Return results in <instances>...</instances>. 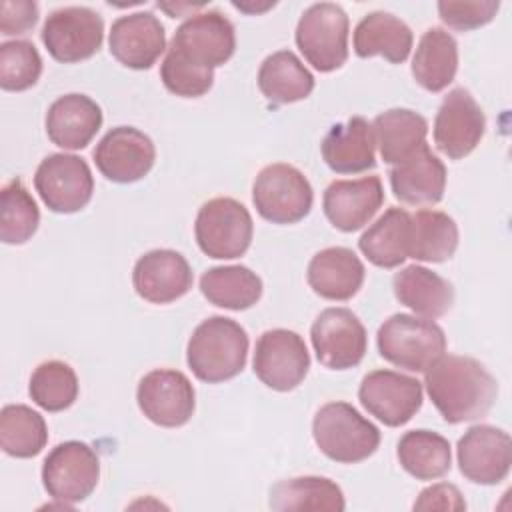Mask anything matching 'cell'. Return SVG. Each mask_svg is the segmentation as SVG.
<instances>
[{
	"mask_svg": "<svg viewBox=\"0 0 512 512\" xmlns=\"http://www.w3.org/2000/svg\"><path fill=\"white\" fill-rule=\"evenodd\" d=\"M34 188L42 202L58 214L82 210L94 192V178L88 162L80 156L48 154L36 168Z\"/></svg>",
	"mask_w": 512,
	"mask_h": 512,
	"instance_id": "8fae6325",
	"label": "cell"
},
{
	"mask_svg": "<svg viewBox=\"0 0 512 512\" xmlns=\"http://www.w3.org/2000/svg\"><path fill=\"white\" fill-rule=\"evenodd\" d=\"M316 358L330 370H348L362 362L368 336L364 324L348 308H326L310 328Z\"/></svg>",
	"mask_w": 512,
	"mask_h": 512,
	"instance_id": "5bb4252c",
	"label": "cell"
},
{
	"mask_svg": "<svg viewBox=\"0 0 512 512\" xmlns=\"http://www.w3.org/2000/svg\"><path fill=\"white\" fill-rule=\"evenodd\" d=\"M234 50V24L220 10L190 14V18L176 28L168 46V52L206 70L228 62Z\"/></svg>",
	"mask_w": 512,
	"mask_h": 512,
	"instance_id": "ba28073f",
	"label": "cell"
},
{
	"mask_svg": "<svg viewBox=\"0 0 512 512\" xmlns=\"http://www.w3.org/2000/svg\"><path fill=\"white\" fill-rule=\"evenodd\" d=\"M374 142L386 164H400L426 144L428 122L408 108H390L372 122Z\"/></svg>",
	"mask_w": 512,
	"mask_h": 512,
	"instance_id": "f1b7e54d",
	"label": "cell"
},
{
	"mask_svg": "<svg viewBox=\"0 0 512 512\" xmlns=\"http://www.w3.org/2000/svg\"><path fill=\"white\" fill-rule=\"evenodd\" d=\"M92 156L104 178L118 184H130L152 170L156 148L150 136L138 128L116 126L102 136Z\"/></svg>",
	"mask_w": 512,
	"mask_h": 512,
	"instance_id": "ac0fdd59",
	"label": "cell"
},
{
	"mask_svg": "<svg viewBox=\"0 0 512 512\" xmlns=\"http://www.w3.org/2000/svg\"><path fill=\"white\" fill-rule=\"evenodd\" d=\"M204 6H206L204 2H198V4H184V2H182V4H176V6H172V4H160V2H158V8L166 10L172 18H178V16H180L182 12H186V10H192V12H194V10H200V8H204Z\"/></svg>",
	"mask_w": 512,
	"mask_h": 512,
	"instance_id": "ee69618b",
	"label": "cell"
},
{
	"mask_svg": "<svg viewBox=\"0 0 512 512\" xmlns=\"http://www.w3.org/2000/svg\"><path fill=\"white\" fill-rule=\"evenodd\" d=\"M252 366L262 384L276 392H290L306 378L310 354L298 332L272 328L260 334Z\"/></svg>",
	"mask_w": 512,
	"mask_h": 512,
	"instance_id": "7c38bea8",
	"label": "cell"
},
{
	"mask_svg": "<svg viewBox=\"0 0 512 512\" xmlns=\"http://www.w3.org/2000/svg\"><path fill=\"white\" fill-rule=\"evenodd\" d=\"M392 288L400 304L430 320L444 316L454 304L452 284L440 274L418 264L404 266L400 272H396L392 278Z\"/></svg>",
	"mask_w": 512,
	"mask_h": 512,
	"instance_id": "4316f807",
	"label": "cell"
},
{
	"mask_svg": "<svg viewBox=\"0 0 512 512\" xmlns=\"http://www.w3.org/2000/svg\"><path fill=\"white\" fill-rule=\"evenodd\" d=\"M372 124L362 116H352L334 124L320 144L326 166L336 174H360L376 166Z\"/></svg>",
	"mask_w": 512,
	"mask_h": 512,
	"instance_id": "cb8c5ba5",
	"label": "cell"
},
{
	"mask_svg": "<svg viewBox=\"0 0 512 512\" xmlns=\"http://www.w3.org/2000/svg\"><path fill=\"white\" fill-rule=\"evenodd\" d=\"M142 414L156 426H184L196 408V392L188 376L172 368H156L142 376L136 388Z\"/></svg>",
	"mask_w": 512,
	"mask_h": 512,
	"instance_id": "4fadbf2b",
	"label": "cell"
},
{
	"mask_svg": "<svg viewBox=\"0 0 512 512\" xmlns=\"http://www.w3.org/2000/svg\"><path fill=\"white\" fill-rule=\"evenodd\" d=\"M40 224L36 200L20 178H12L0 192V240L4 244L28 242Z\"/></svg>",
	"mask_w": 512,
	"mask_h": 512,
	"instance_id": "8d00e7d4",
	"label": "cell"
},
{
	"mask_svg": "<svg viewBox=\"0 0 512 512\" xmlns=\"http://www.w3.org/2000/svg\"><path fill=\"white\" fill-rule=\"evenodd\" d=\"M258 88L274 104H292L312 94L314 76L292 50H278L262 60Z\"/></svg>",
	"mask_w": 512,
	"mask_h": 512,
	"instance_id": "4dcf8cb0",
	"label": "cell"
},
{
	"mask_svg": "<svg viewBox=\"0 0 512 512\" xmlns=\"http://www.w3.org/2000/svg\"><path fill=\"white\" fill-rule=\"evenodd\" d=\"M458 468L470 482L492 486L502 482L512 464V440L508 432L490 426H470L456 446Z\"/></svg>",
	"mask_w": 512,
	"mask_h": 512,
	"instance_id": "e0dca14e",
	"label": "cell"
},
{
	"mask_svg": "<svg viewBox=\"0 0 512 512\" xmlns=\"http://www.w3.org/2000/svg\"><path fill=\"white\" fill-rule=\"evenodd\" d=\"M248 358V334L232 318L210 316L200 322L186 346V362L192 374L208 384L238 376Z\"/></svg>",
	"mask_w": 512,
	"mask_h": 512,
	"instance_id": "7a4b0ae2",
	"label": "cell"
},
{
	"mask_svg": "<svg viewBox=\"0 0 512 512\" xmlns=\"http://www.w3.org/2000/svg\"><path fill=\"white\" fill-rule=\"evenodd\" d=\"M350 22L342 6L318 2L308 6L296 26V46L318 72L338 70L348 58Z\"/></svg>",
	"mask_w": 512,
	"mask_h": 512,
	"instance_id": "8992f818",
	"label": "cell"
},
{
	"mask_svg": "<svg viewBox=\"0 0 512 512\" xmlns=\"http://www.w3.org/2000/svg\"><path fill=\"white\" fill-rule=\"evenodd\" d=\"M414 510H466V500L454 484L438 482L424 488L412 504Z\"/></svg>",
	"mask_w": 512,
	"mask_h": 512,
	"instance_id": "7bdbcfd3",
	"label": "cell"
},
{
	"mask_svg": "<svg viewBox=\"0 0 512 512\" xmlns=\"http://www.w3.org/2000/svg\"><path fill=\"white\" fill-rule=\"evenodd\" d=\"M362 260L344 246H330L316 252L308 264V284L324 300H350L364 282Z\"/></svg>",
	"mask_w": 512,
	"mask_h": 512,
	"instance_id": "d4e9b609",
	"label": "cell"
},
{
	"mask_svg": "<svg viewBox=\"0 0 512 512\" xmlns=\"http://www.w3.org/2000/svg\"><path fill=\"white\" fill-rule=\"evenodd\" d=\"M358 400L376 420L398 428L410 422L420 410L422 384L394 370H372L360 382Z\"/></svg>",
	"mask_w": 512,
	"mask_h": 512,
	"instance_id": "9a60e30c",
	"label": "cell"
},
{
	"mask_svg": "<svg viewBox=\"0 0 512 512\" xmlns=\"http://www.w3.org/2000/svg\"><path fill=\"white\" fill-rule=\"evenodd\" d=\"M268 506L278 512L290 510H326L342 512L346 500L342 488L324 476H296L280 480L270 490Z\"/></svg>",
	"mask_w": 512,
	"mask_h": 512,
	"instance_id": "1f68e13d",
	"label": "cell"
},
{
	"mask_svg": "<svg viewBox=\"0 0 512 512\" xmlns=\"http://www.w3.org/2000/svg\"><path fill=\"white\" fill-rule=\"evenodd\" d=\"M500 8V2L494 0H480V2H454V0H442L438 2V14L440 20L454 30H474L480 28L496 16Z\"/></svg>",
	"mask_w": 512,
	"mask_h": 512,
	"instance_id": "60d3db41",
	"label": "cell"
},
{
	"mask_svg": "<svg viewBox=\"0 0 512 512\" xmlns=\"http://www.w3.org/2000/svg\"><path fill=\"white\" fill-rule=\"evenodd\" d=\"M458 248V226L440 210H418L412 214L408 258L420 262H446Z\"/></svg>",
	"mask_w": 512,
	"mask_h": 512,
	"instance_id": "e575fe53",
	"label": "cell"
},
{
	"mask_svg": "<svg viewBox=\"0 0 512 512\" xmlns=\"http://www.w3.org/2000/svg\"><path fill=\"white\" fill-rule=\"evenodd\" d=\"M42 74V58L28 40H10L0 44V88L22 92L32 88Z\"/></svg>",
	"mask_w": 512,
	"mask_h": 512,
	"instance_id": "f35d334b",
	"label": "cell"
},
{
	"mask_svg": "<svg viewBox=\"0 0 512 512\" xmlns=\"http://www.w3.org/2000/svg\"><path fill=\"white\" fill-rule=\"evenodd\" d=\"M380 356L408 372H426L446 352L444 330L430 318L392 314L376 334Z\"/></svg>",
	"mask_w": 512,
	"mask_h": 512,
	"instance_id": "277c9868",
	"label": "cell"
},
{
	"mask_svg": "<svg viewBox=\"0 0 512 512\" xmlns=\"http://www.w3.org/2000/svg\"><path fill=\"white\" fill-rule=\"evenodd\" d=\"M28 394L42 410L62 412L78 398V376L70 364L62 360H46L34 368Z\"/></svg>",
	"mask_w": 512,
	"mask_h": 512,
	"instance_id": "74e56055",
	"label": "cell"
},
{
	"mask_svg": "<svg viewBox=\"0 0 512 512\" xmlns=\"http://www.w3.org/2000/svg\"><path fill=\"white\" fill-rule=\"evenodd\" d=\"M252 202L264 220L272 224H296L310 214L314 192L298 168L276 162L258 172L252 186Z\"/></svg>",
	"mask_w": 512,
	"mask_h": 512,
	"instance_id": "52a82bcc",
	"label": "cell"
},
{
	"mask_svg": "<svg viewBox=\"0 0 512 512\" xmlns=\"http://www.w3.org/2000/svg\"><path fill=\"white\" fill-rule=\"evenodd\" d=\"M100 478V458L86 442L68 440L50 450L42 464V484L54 500L76 504L86 500Z\"/></svg>",
	"mask_w": 512,
	"mask_h": 512,
	"instance_id": "9c48e42d",
	"label": "cell"
},
{
	"mask_svg": "<svg viewBox=\"0 0 512 512\" xmlns=\"http://www.w3.org/2000/svg\"><path fill=\"white\" fill-rule=\"evenodd\" d=\"M38 22V4L34 0H2L0 2V34H24Z\"/></svg>",
	"mask_w": 512,
	"mask_h": 512,
	"instance_id": "b9f144b4",
	"label": "cell"
},
{
	"mask_svg": "<svg viewBox=\"0 0 512 512\" xmlns=\"http://www.w3.org/2000/svg\"><path fill=\"white\" fill-rule=\"evenodd\" d=\"M254 234L248 208L234 198L218 196L204 202L196 214L194 236L198 248L216 260H232L246 254Z\"/></svg>",
	"mask_w": 512,
	"mask_h": 512,
	"instance_id": "5b68a950",
	"label": "cell"
},
{
	"mask_svg": "<svg viewBox=\"0 0 512 512\" xmlns=\"http://www.w3.org/2000/svg\"><path fill=\"white\" fill-rule=\"evenodd\" d=\"M486 116L474 96L458 86L452 88L434 118V144L452 160L468 156L482 140Z\"/></svg>",
	"mask_w": 512,
	"mask_h": 512,
	"instance_id": "2e32d148",
	"label": "cell"
},
{
	"mask_svg": "<svg viewBox=\"0 0 512 512\" xmlns=\"http://www.w3.org/2000/svg\"><path fill=\"white\" fill-rule=\"evenodd\" d=\"M46 134L64 150L86 148L102 126V108L86 94H64L46 112Z\"/></svg>",
	"mask_w": 512,
	"mask_h": 512,
	"instance_id": "603a6c76",
	"label": "cell"
},
{
	"mask_svg": "<svg viewBox=\"0 0 512 512\" xmlns=\"http://www.w3.org/2000/svg\"><path fill=\"white\" fill-rule=\"evenodd\" d=\"M48 54L64 64L92 58L104 40V20L88 6H64L48 14L42 32Z\"/></svg>",
	"mask_w": 512,
	"mask_h": 512,
	"instance_id": "30bf717a",
	"label": "cell"
},
{
	"mask_svg": "<svg viewBox=\"0 0 512 512\" xmlns=\"http://www.w3.org/2000/svg\"><path fill=\"white\" fill-rule=\"evenodd\" d=\"M312 436L320 452L340 464H356L380 446V430L348 402H328L314 414Z\"/></svg>",
	"mask_w": 512,
	"mask_h": 512,
	"instance_id": "3957f363",
	"label": "cell"
},
{
	"mask_svg": "<svg viewBox=\"0 0 512 512\" xmlns=\"http://www.w3.org/2000/svg\"><path fill=\"white\" fill-rule=\"evenodd\" d=\"M412 42L410 26L384 10L366 14L354 28V52L360 58L384 56L392 64H402L410 56Z\"/></svg>",
	"mask_w": 512,
	"mask_h": 512,
	"instance_id": "484cf974",
	"label": "cell"
},
{
	"mask_svg": "<svg viewBox=\"0 0 512 512\" xmlns=\"http://www.w3.org/2000/svg\"><path fill=\"white\" fill-rule=\"evenodd\" d=\"M110 54L132 70H148L166 50L164 24L152 12H132L112 22Z\"/></svg>",
	"mask_w": 512,
	"mask_h": 512,
	"instance_id": "ffe728a7",
	"label": "cell"
},
{
	"mask_svg": "<svg viewBox=\"0 0 512 512\" xmlns=\"http://www.w3.org/2000/svg\"><path fill=\"white\" fill-rule=\"evenodd\" d=\"M384 204V188L378 176L358 180H334L324 190L322 208L328 222L342 232L364 228Z\"/></svg>",
	"mask_w": 512,
	"mask_h": 512,
	"instance_id": "44dd1931",
	"label": "cell"
},
{
	"mask_svg": "<svg viewBox=\"0 0 512 512\" xmlns=\"http://www.w3.org/2000/svg\"><path fill=\"white\" fill-rule=\"evenodd\" d=\"M204 298L226 310H246L262 296V280L248 266H214L200 276Z\"/></svg>",
	"mask_w": 512,
	"mask_h": 512,
	"instance_id": "d6a6232c",
	"label": "cell"
},
{
	"mask_svg": "<svg viewBox=\"0 0 512 512\" xmlns=\"http://www.w3.org/2000/svg\"><path fill=\"white\" fill-rule=\"evenodd\" d=\"M394 196L408 206H434L442 200L446 188V166L422 144L400 164L390 170Z\"/></svg>",
	"mask_w": 512,
	"mask_h": 512,
	"instance_id": "7402d4cb",
	"label": "cell"
},
{
	"mask_svg": "<svg viewBox=\"0 0 512 512\" xmlns=\"http://www.w3.org/2000/svg\"><path fill=\"white\" fill-rule=\"evenodd\" d=\"M160 78L168 92L182 98H200L214 84V70L198 68L166 50L160 66Z\"/></svg>",
	"mask_w": 512,
	"mask_h": 512,
	"instance_id": "ab89813d",
	"label": "cell"
},
{
	"mask_svg": "<svg viewBox=\"0 0 512 512\" xmlns=\"http://www.w3.org/2000/svg\"><path fill=\"white\" fill-rule=\"evenodd\" d=\"M412 214L404 208H388L358 240L360 252L378 268L400 266L410 252Z\"/></svg>",
	"mask_w": 512,
	"mask_h": 512,
	"instance_id": "83f0119b",
	"label": "cell"
},
{
	"mask_svg": "<svg viewBox=\"0 0 512 512\" xmlns=\"http://www.w3.org/2000/svg\"><path fill=\"white\" fill-rule=\"evenodd\" d=\"M458 70V44L444 28H428L412 58V76L428 92H442Z\"/></svg>",
	"mask_w": 512,
	"mask_h": 512,
	"instance_id": "f546056e",
	"label": "cell"
},
{
	"mask_svg": "<svg viewBox=\"0 0 512 512\" xmlns=\"http://www.w3.org/2000/svg\"><path fill=\"white\" fill-rule=\"evenodd\" d=\"M192 268L188 260L168 248L150 250L140 256L132 270V286L150 304H168L192 288Z\"/></svg>",
	"mask_w": 512,
	"mask_h": 512,
	"instance_id": "d6986e66",
	"label": "cell"
},
{
	"mask_svg": "<svg viewBox=\"0 0 512 512\" xmlns=\"http://www.w3.org/2000/svg\"><path fill=\"white\" fill-rule=\"evenodd\" d=\"M426 392L448 424L486 416L498 396L494 376L474 358L444 354L424 372Z\"/></svg>",
	"mask_w": 512,
	"mask_h": 512,
	"instance_id": "6da1fadb",
	"label": "cell"
},
{
	"mask_svg": "<svg viewBox=\"0 0 512 512\" xmlns=\"http://www.w3.org/2000/svg\"><path fill=\"white\" fill-rule=\"evenodd\" d=\"M48 442V426L42 414L26 404H6L0 412V446L8 456L32 458Z\"/></svg>",
	"mask_w": 512,
	"mask_h": 512,
	"instance_id": "d590c367",
	"label": "cell"
},
{
	"mask_svg": "<svg viewBox=\"0 0 512 512\" xmlns=\"http://www.w3.org/2000/svg\"><path fill=\"white\" fill-rule=\"evenodd\" d=\"M400 466L416 480L442 478L452 466L450 442L432 430H410L398 440Z\"/></svg>",
	"mask_w": 512,
	"mask_h": 512,
	"instance_id": "836d02e7",
	"label": "cell"
}]
</instances>
